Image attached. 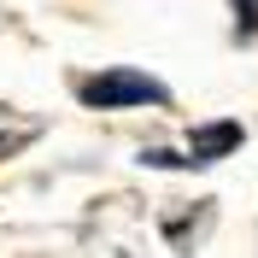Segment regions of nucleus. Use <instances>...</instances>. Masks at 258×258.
<instances>
[{"mask_svg": "<svg viewBox=\"0 0 258 258\" xmlns=\"http://www.w3.org/2000/svg\"><path fill=\"white\" fill-rule=\"evenodd\" d=\"M77 94L88 100V106H100V112H112V106H164L170 88H164L159 77H147V71L117 64V71H94V77H82Z\"/></svg>", "mask_w": 258, "mask_h": 258, "instance_id": "obj_1", "label": "nucleus"}, {"mask_svg": "<svg viewBox=\"0 0 258 258\" xmlns=\"http://www.w3.org/2000/svg\"><path fill=\"white\" fill-rule=\"evenodd\" d=\"M241 147V123H200L194 129V147H188V164H211Z\"/></svg>", "mask_w": 258, "mask_h": 258, "instance_id": "obj_2", "label": "nucleus"}, {"mask_svg": "<svg viewBox=\"0 0 258 258\" xmlns=\"http://www.w3.org/2000/svg\"><path fill=\"white\" fill-rule=\"evenodd\" d=\"M229 6H235V35L258 41V0H229Z\"/></svg>", "mask_w": 258, "mask_h": 258, "instance_id": "obj_3", "label": "nucleus"}, {"mask_svg": "<svg viewBox=\"0 0 258 258\" xmlns=\"http://www.w3.org/2000/svg\"><path fill=\"white\" fill-rule=\"evenodd\" d=\"M18 141H24V135H0V153H12V147H18Z\"/></svg>", "mask_w": 258, "mask_h": 258, "instance_id": "obj_4", "label": "nucleus"}]
</instances>
